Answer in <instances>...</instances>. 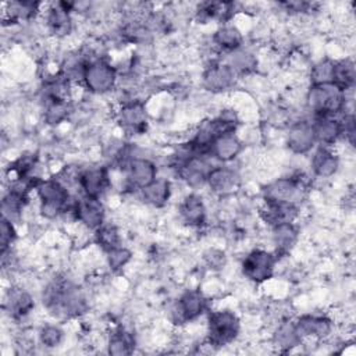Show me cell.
<instances>
[{
	"mask_svg": "<svg viewBox=\"0 0 356 356\" xmlns=\"http://www.w3.org/2000/svg\"><path fill=\"white\" fill-rule=\"evenodd\" d=\"M356 79V67L352 58H339L334 60L332 71V83L341 90L348 92L355 86Z\"/></svg>",
	"mask_w": 356,
	"mask_h": 356,
	"instance_id": "obj_29",
	"label": "cell"
},
{
	"mask_svg": "<svg viewBox=\"0 0 356 356\" xmlns=\"http://www.w3.org/2000/svg\"><path fill=\"white\" fill-rule=\"evenodd\" d=\"M298 235H299V231L295 222H286V224L271 227V239L275 248L274 254L277 257L286 254L295 246L298 241Z\"/></svg>",
	"mask_w": 356,
	"mask_h": 356,
	"instance_id": "obj_27",
	"label": "cell"
},
{
	"mask_svg": "<svg viewBox=\"0 0 356 356\" xmlns=\"http://www.w3.org/2000/svg\"><path fill=\"white\" fill-rule=\"evenodd\" d=\"M82 85L93 95L111 92L118 82L117 68L107 60L96 57L88 61L82 75Z\"/></svg>",
	"mask_w": 356,
	"mask_h": 356,
	"instance_id": "obj_5",
	"label": "cell"
},
{
	"mask_svg": "<svg viewBox=\"0 0 356 356\" xmlns=\"http://www.w3.org/2000/svg\"><path fill=\"white\" fill-rule=\"evenodd\" d=\"M15 239H17V231H15L14 222L1 217V224H0V249H1V253L10 250Z\"/></svg>",
	"mask_w": 356,
	"mask_h": 356,
	"instance_id": "obj_38",
	"label": "cell"
},
{
	"mask_svg": "<svg viewBox=\"0 0 356 356\" xmlns=\"http://www.w3.org/2000/svg\"><path fill=\"white\" fill-rule=\"evenodd\" d=\"M339 156L328 146H320L313 152L310 168L317 178H331L339 170Z\"/></svg>",
	"mask_w": 356,
	"mask_h": 356,
	"instance_id": "obj_23",
	"label": "cell"
},
{
	"mask_svg": "<svg viewBox=\"0 0 356 356\" xmlns=\"http://www.w3.org/2000/svg\"><path fill=\"white\" fill-rule=\"evenodd\" d=\"M135 348V339L131 332L124 328H118L113 331L107 341V352L114 356H125L131 355Z\"/></svg>",
	"mask_w": 356,
	"mask_h": 356,
	"instance_id": "obj_32",
	"label": "cell"
},
{
	"mask_svg": "<svg viewBox=\"0 0 356 356\" xmlns=\"http://www.w3.org/2000/svg\"><path fill=\"white\" fill-rule=\"evenodd\" d=\"M241 332V320L235 312L221 309L210 312L207 318V345L221 348L232 343Z\"/></svg>",
	"mask_w": 356,
	"mask_h": 356,
	"instance_id": "obj_4",
	"label": "cell"
},
{
	"mask_svg": "<svg viewBox=\"0 0 356 356\" xmlns=\"http://www.w3.org/2000/svg\"><path fill=\"white\" fill-rule=\"evenodd\" d=\"M306 106L314 117L341 115L346 110V92L332 82L310 85L306 92Z\"/></svg>",
	"mask_w": 356,
	"mask_h": 356,
	"instance_id": "obj_2",
	"label": "cell"
},
{
	"mask_svg": "<svg viewBox=\"0 0 356 356\" xmlns=\"http://www.w3.org/2000/svg\"><path fill=\"white\" fill-rule=\"evenodd\" d=\"M206 185L213 193L218 196H228L239 188L241 177L236 170L224 164H217L211 167L206 179Z\"/></svg>",
	"mask_w": 356,
	"mask_h": 356,
	"instance_id": "obj_15",
	"label": "cell"
},
{
	"mask_svg": "<svg viewBox=\"0 0 356 356\" xmlns=\"http://www.w3.org/2000/svg\"><path fill=\"white\" fill-rule=\"evenodd\" d=\"M207 310V298L197 289H186L177 300L167 309V318L174 325H184L185 323L199 318Z\"/></svg>",
	"mask_w": 356,
	"mask_h": 356,
	"instance_id": "obj_6",
	"label": "cell"
},
{
	"mask_svg": "<svg viewBox=\"0 0 356 356\" xmlns=\"http://www.w3.org/2000/svg\"><path fill=\"white\" fill-rule=\"evenodd\" d=\"M277 259L278 257L273 252L252 249L242 260V274L253 284H263L274 275Z\"/></svg>",
	"mask_w": 356,
	"mask_h": 356,
	"instance_id": "obj_8",
	"label": "cell"
},
{
	"mask_svg": "<svg viewBox=\"0 0 356 356\" xmlns=\"http://www.w3.org/2000/svg\"><path fill=\"white\" fill-rule=\"evenodd\" d=\"M211 42L217 50L229 54L243 46V33L235 25L221 24L214 31Z\"/></svg>",
	"mask_w": 356,
	"mask_h": 356,
	"instance_id": "obj_25",
	"label": "cell"
},
{
	"mask_svg": "<svg viewBox=\"0 0 356 356\" xmlns=\"http://www.w3.org/2000/svg\"><path fill=\"white\" fill-rule=\"evenodd\" d=\"M142 200L156 209L164 207L171 197V184L167 178L157 177L152 184L139 191Z\"/></svg>",
	"mask_w": 356,
	"mask_h": 356,
	"instance_id": "obj_26",
	"label": "cell"
},
{
	"mask_svg": "<svg viewBox=\"0 0 356 356\" xmlns=\"http://www.w3.org/2000/svg\"><path fill=\"white\" fill-rule=\"evenodd\" d=\"M209 157L206 154H192L175 168L178 177L191 188L206 185L207 175L213 167Z\"/></svg>",
	"mask_w": 356,
	"mask_h": 356,
	"instance_id": "obj_13",
	"label": "cell"
},
{
	"mask_svg": "<svg viewBox=\"0 0 356 356\" xmlns=\"http://www.w3.org/2000/svg\"><path fill=\"white\" fill-rule=\"evenodd\" d=\"M238 75L225 61H214L202 75V85L211 93H222L231 89L236 82Z\"/></svg>",
	"mask_w": 356,
	"mask_h": 356,
	"instance_id": "obj_11",
	"label": "cell"
},
{
	"mask_svg": "<svg viewBox=\"0 0 356 356\" xmlns=\"http://www.w3.org/2000/svg\"><path fill=\"white\" fill-rule=\"evenodd\" d=\"M316 135L312 121L299 120L292 122L285 136L286 147L295 154H306L316 146Z\"/></svg>",
	"mask_w": 356,
	"mask_h": 356,
	"instance_id": "obj_14",
	"label": "cell"
},
{
	"mask_svg": "<svg viewBox=\"0 0 356 356\" xmlns=\"http://www.w3.org/2000/svg\"><path fill=\"white\" fill-rule=\"evenodd\" d=\"M259 216L270 228L280 224L295 222L299 216V206L263 200V204L259 209Z\"/></svg>",
	"mask_w": 356,
	"mask_h": 356,
	"instance_id": "obj_21",
	"label": "cell"
},
{
	"mask_svg": "<svg viewBox=\"0 0 356 356\" xmlns=\"http://www.w3.org/2000/svg\"><path fill=\"white\" fill-rule=\"evenodd\" d=\"M125 186L131 191L139 192L157 178V165L147 157L132 156L124 164Z\"/></svg>",
	"mask_w": 356,
	"mask_h": 356,
	"instance_id": "obj_9",
	"label": "cell"
},
{
	"mask_svg": "<svg viewBox=\"0 0 356 356\" xmlns=\"http://www.w3.org/2000/svg\"><path fill=\"white\" fill-rule=\"evenodd\" d=\"M243 143L235 132H227L218 135L209 149V156L218 163L228 164L235 160L242 152Z\"/></svg>",
	"mask_w": 356,
	"mask_h": 356,
	"instance_id": "obj_20",
	"label": "cell"
},
{
	"mask_svg": "<svg viewBox=\"0 0 356 356\" xmlns=\"http://www.w3.org/2000/svg\"><path fill=\"white\" fill-rule=\"evenodd\" d=\"M110 185L108 168L104 165L86 167L81 170L78 177V186L82 191V195L99 197L107 191Z\"/></svg>",
	"mask_w": 356,
	"mask_h": 356,
	"instance_id": "obj_17",
	"label": "cell"
},
{
	"mask_svg": "<svg viewBox=\"0 0 356 356\" xmlns=\"http://www.w3.org/2000/svg\"><path fill=\"white\" fill-rule=\"evenodd\" d=\"M72 216L85 228L92 231H96L106 222V209L102 200L99 197H92L86 195L75 199Z\"/></svg>",
	"mask_w": 356,
	"mask_h": 356,
	"instance_id": "obj_10",
	"label": "cell"
},
{
	"mask_svg": "<svg viewBox=\"0 0 356 356\" xmlns=\"http://www.w3.org/2000/svg\"><path fill=\"white\" fill-rule=\"evenodd\" d=\"M225 63L235 71V74L238 76L248 75L257 68L256 56L252 51H249L248 49H243V46L241 49L229 53Z\"/></svg>",
	"mask_w": 356,
	"mask_h": 356,
	"instance_id": "obj_31",
	"label": "cell"
},
{
	"mask_svg": "<svg viewBox=\"0 0 356 356\" xmlns=\"http://www.w3.org/2000/svg\"><path fill=\"white\" fill-rule=\"evenodd\" d=\"M117 122L127 134H143L147 127V114L145 104L139 100H127L117 111Z\"/></svg>",
	"mask_w": 356,
	"mask_h": 356,
	"instance_id": "obj_12",
	"label": "cell"
},
{
	"mask_svg": "<svg viewBox=\"0 0 356 356\" xmlns=\"http://www.w3.org/2000/svg\"><path fill=\"white\" fill-rule=\"evenodd\" d=\"M302 341L303 339L300 338L295 327V321H291V320H285L280 323L273 335V342L281 352H288L299 346Z\"/></svg>",
	"mask_w": 356,
	"mask_h": 356,
	"instance_id": "obj_28",
	"label": "cell"
},
{
	"mask_svg": "<svg viewBox=\"0 0 356 356\" xmlns=\"http://www.w3.org/2000/svg\"><path fill=\"white\" fill-rule=\"evenodd\" d=\"M40 3L35 1H10L3 4V21L19 22L28 21L36 15Z\"/></svg>",
	"mask_w": 356,
	"mask_h": 356,
	"instance_id": "obj_30",
	"label": "cell"
},
{
	"mask_svg": "<svg viewBox=\"0 0 356 356\" xmlns=\"http://www.w3.org/2000/svg\"><path fill=\"white\" fill-rule=\"evenodd\" d=\"M295 327L302 339H324L332 332L334 323L325 314L306 313L295 320Z\"/></svg>",
	"mask_w": 356,
	"mask_h": 356,
	"instance_id": "obj_16",
	"label": "cell"
},
{
	"mask_svg": "<svg viewBox=\"0 0 356 356\" xmlns=\"http://www.w3.org/2000/svg\"><path fill=\"white\" fill-rule=\"evenodd\" d=\"M33 191L39 199V211L42 217L47 220H53L60 214H64L72 202L67 185H64L58 178H40Z\"/></svg>",
	"mask_w": 356,
	"mask_h": 356,
	"instance_id": "obj_3",
	"label": "cell"
},
{
	"mask_svg": "<svg viewBox=\"0 0 356 356\" xmlns=\"http://www.w3.org/2000/svg\"><path fill=\"white\" fill-rule=\"evenodd\" d=\"M132 253L129 249H127L125 246L120 245L108 252H106V260H107V266L110 267L111 271H120L122 270L131 260Z\"/></svg>",
	"mask_w": 356,
	"mask_h": 356,
	"instance_id": "obj_37",
	"label": "cell"
},
{
	"mask_svg": "<svg viewBox=\"0 0 356 356\" xmlns=\"http://www.w3.org/2000/svg\"><path fill=\"white\" fill-rule=\"evenodd\" d=\"M332 71H334V60L332 58L325 57V58L316 61L310 67V72H309L310 85L332 82Z\"/></svg>",
	"mask_w": 356,
	"mask_h": 356,
	"instance_id": "obj_35",
	"label": "cell"
},
{
	"mask_svg": "<svg viewBox=\"0 0 356 356\" xmlns=\"http://www.w3.org/2000/svg\"><path fill=\"white\" fill-rule=\"evenodd\" d=\"M74 10V3L58 1L51 4L46 11V25L50 33L54 36H65L72 29L71 11Z\"/></svg>",
	"mask_w": 356,
	"mask_h": 356,
	"instance_id": "obj_18",
	"label": "cell"
},
{
	"mask_svg": "<svg viewBox=\"0 0 356 356\" xmlns=\"http://www.w3.org/2000/svg\"><path fill=\"white\" fill-rule=\"evenodd\" d=\"M181 221L192 228H200L207 221V207L202 196L189 193L178 206Z\"/></svg>",
	"mask_w": 356,
	"mask_h": 356,
	"instance_id": "obj_22",
	"label": "cell"
},
{
	"mask_svg": "<svg viewBox=\"0 0 356 356\" xmlns=\"http://www.w3.org/2000/svg\"><path fill=\"white\" fill-rule=\"evenodd\" d=\"M70 114V102L61 99H46L44 103V122L49 125H57L63 122Z\"/></svg>",
	"mask_w": 356,
	"mask_h": 356,
	"instance_id": "obj_33",
	"label": "cell"
},
{
	"mask_svg": "<svg viewBox=\"0 0 356 356\" xmlns=\"http://www.w3.org/2000/svg\"><path fill=\"white\" fill-rule=\"evenodd\" d=\"M306 182L299 175L282 177L268 182L263 188V200L299 206L306 196Z\"/></svg>",
	"mask_w": 356,
	"mask_h": 356,
	"instance_id": "obj_7",
	"label": "cell"
},
{
	"mask_svg": "<svg viewBox=\"0 0 356 356\" xmlns=\"http://www.w3.org/2000/svg\"><path fill=\"white\" fill-rule=\"evenodd\" d=\"M95 241L106 253L121 245V234L114 224L104 222L95 231Z\"/></svg>",
	"mask_w": 356,
	"mask_h": 356,
	"instance_id": "obj_34",
	"label": "cell"
},
{
	"mask_svg": "<svg viewBox=\"0 0 356 356\" xmlns=\"http://www.w3.org/2000/svg\"><path fill=\"white\" fill-rule=\"evenodd\" d=\"M204 260L211 268H221L225 264V256L217 249H209L204 253Z\"/></svg>",
	"mask_w": 356,
	"mask_h": 356,
	"instance_id": "obj_39",
	"label": "cell"
},
{
	"mask_svg": "<svg viewBox=\"0 0 356 356\" xmlns=\"http://www.w3.org/2000/svg\"><path fill=\"white\" fill-rule=\"evenodd\" d=\"M33 307L35 302L28 291L18 286H13L8 289L4 299V309L11 318H24L32 312Z\"/></svg>",
	"mask_w": 356,
	"mask_h": 356,
	"instance_id": "obj_24",
	"label": "cell"
},
{
	"mask_svg": "<svg viewBox=\"0 0 356 356\" xmlns=\"http://www.w3.org/2000/svg\"><path fill=\"white\" fill-rule=\"evenodd\" d=\"M39 342L44 346V348H57L61 345L63 339H64V331L60 325L57 324H44L40 330H39Z\"/></svg>",
	"mask_w": 356,
	"mask_h": 356,
	"instance_id": "obj_36",
	"label": "cell"
},
{
	"mask_svg": "<svg viewBox=\"0 0 356 356\" xmlns=\"http://www.w3.org/2000/svg\"><path fill=\"white\" fill-rule=\"evenodd\" d=\"M43 305L53 316L65 318L78 317L88 309L82 291L65 280H56L47 285L43 293Z\"/></svg>",
	"mask_w": 356,
	"mask_h": 356,
	"instance_id": "obj_1",
	"label": "cell"
},
{
	"mask_svg": "<svg viewBox=\"0 0 356 356\" xmlns=\"http://www.w3.org/2000/svg\"><path fill=\"white\" fill-rule=\"evenodd\" d=\"M341 115H320L313 118L312 124L316 135V142L320 146L331 147L339 139H342L343 127Z\"/></svg>",
	"mask_w": 356,
	"mask_h": 356,
	"instance_id": "obj_19",
	"label": "cell"
}]
</instances>
